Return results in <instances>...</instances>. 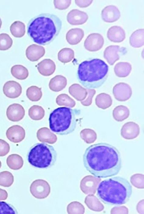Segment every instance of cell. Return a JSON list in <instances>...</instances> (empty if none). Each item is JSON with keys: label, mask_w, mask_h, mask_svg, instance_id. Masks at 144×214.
<instances>
[{"label": "cell", "mask_w": 144, "mask_h": 214, "mask_svg": "<svg viewBox=\"0 0 144 214\" xmlns=\"http://www.w3.org/2000/svg\"><path fill=\"white\" fill-rule=\"evenodd\" d=\"M84 167L94 176L101 178L117 175L121 167L120 152L115 147L106 143L92 145L83 156Z\"/></svg>", "instance_id": "obj_1"}, {"label": "cell", "mask_w": 144, "mask_h": 214, "mask_svg": "<svg viewBox=\"0 0 144 214\" xmlns=\"http://www.w3.org/2000/svg\"><path fill=\"white\" fill-rule=\"evenodd\" d=\"M62 22L56 15L42 13L32 18L27 26V33L35 43L45 45L49 44L59 34Z\"/></svg>", "instance_id": "obj_2"}, {"label": "cell", "mask_w": 144, "mask_h": 214, "mask_svg": "<svg viewBox=\"0 0 144 214\" xmlns=\"http://www.w3.org/2000/svg\"><path fill=\"white\" fill-rule=\"evenodd\" d=\"M97 195L104 203L119 205L129 200L132 187L126 179L116 176L102 181L97 189Z\"/></svg>", "instance_id": "obj_3"}, {"label": "cell", "mask_w": 144, "mask_h": 214, "mask_svg": "<svg viewBox=\"0 0 144 214\" xmlns=\"http://www.w3.org/2000/svg\"><path fill=\"white\" fill-rule=\"evenodd\" d=\"M108 70V65L100 59L85 60L79 66L78 80L86 89L97 88L106 81Z\"/></svg>", "instance_id": "obj_4"}, {"label": "cell", "mask_w": 144, "mask_h": 214, "mask_svg": "<svg viewBox=\"0 0 144 214\" xmlns=\"http://www.w3.org/2000/svg\"><path fill=\"white\" fill-rule=\"evenodd\" d=\"M79 110L65 107H58L50 114L49 127L56 134L67 135L73 132L77 125Z\"/></svg>", "instance_id": "obj_5"}, {"label": "cell", "mask_w": 144, "mask_h": 214, "mask_svg": "<svg viewBox=\"0 0 144 214\" xmlns=\"http://www.w3.org/2000/svg\"><path fill=\"white\" fill-rule=\"evenodd\" d=\"M57 153L54 147L44 143H37L30 149L27 159L32 166L38 168H47L54 165Z\"/></svg>", "instance_id": "obj_6"}, {"label": "cell", "mask_w": 144, "mask_h": 214, "mask_svg": "<svg viewBox=\"0 0 144 214\" xmlns=\"http://www.w3.org/2000/svg\"><path fill=\"white\" fill-rule=\"evenodd\" d=\"M30 191L35 198L40 199L45 198L49 195L50 187L48 183L43 179L33 181L30 187Z\"/></svg>", "instance_id": "obj_7"}, {"label": "cell", "mask_w": 144, "mask_h": 214, "mask_svg": "<svg viewBox=\"0 0 144 214\" xmlns=\"http://www.w3.org/2000/svg\"><path fill=\"white\" fill-rule=\"evenodd\" d=\"M101 180L100 178L94 176H86L80 181V189L85 194H94Z\"/></svg>", "instance_id": "obj_8"}, {"label": "cell", "mask_w": 144, "mask_h": 214, "mask_svg": "<svg viewBox=\"0 0 144 214\" xmlns=\"http://www.w3.org/2000/svg\"><path fill=\"white\" fill-rule=\"evenodd\" d=\"M104 43L103 37L100 34L92 33L89 35L85 41L84 46L87 50L97 51L103 47Z\"/></svg>", "instance_id": "obj_9"}, {"label": "cell", "mask_w": 144, "mask_h": 214, "mask_svg": "<svg viewBox=\"0 0 144 214\" xmlns=\"http://www.w3.org/2000/svg\"><path fill=\"white\" fill-rule=\"evenodd\" d=\"M113 93L117 100L123 102L128 100L131 97L132 92L130 86L125 83L116 84L113 87Z\"/></svg>", "instance_id": "obj_10"}, {"label": "cell", "mask_w": 144, "mask_h": 214, "mask_svg": "<svg viewBox=\"0 0 144 214\" xmlns=\"http://www.w3.org/2000/svg\"><path fill=\"white\" fill-rule=\"evenodd\" d=\"M126 53V50L124 48L120 47L118 45H111L105 49L104 57L108 63L112 65L119 59V53L124 54Z\"/></svg>", "instance_id": "obj_11"}, {"label": "cell", "mask_w": 144, "mask_h": 214, "mask_svg": "<svg viewBox=\"0 0 144 214\" xmlns=\"http://www.w3.org/2000/svg\"><path fill=\"white\" fill-rule=\"evenodd\" d=\"M139 133L140 128L139 125L133 122L125 123L121 130V136L127 140H132L136 138Z\"/></svg>", "instance_id": "obj_12"}, {"label": "cell", "mask_w": 144, "mask_h": 214, "mask_svg": "<svg viewBox=\"0 0 144 214\" xmlns=\"http://www.w3.org/2000/svg\"><path fill=\"white\" fill-rule=\"evenodd\" d=\"M3 91L7 97L15 98L20 95L22 92V88L19 83L14 81H9L4 84Z\"/></svg>", "instance_id": "obj_13"}, {"label": "cell", "mask_w": 144, "mask_h": 214, "mask_svg": "<svg viewBox=\"0 0 144 214\" xmlns=\"http://www.w3.org/2000/svg\"><path fill=\"white\" fill-rule=\"evenodd\" d=\"M6 114L9 120L13 122H18L23 118L25 114V111L20 104L14 103L8 107Z\"/></svg>", "instance_id": "obj_14"}, {"label": "cell", "mask_w": 144, "mask_h": 214, "mask_svg": "<svg viewBox=\"0 0 144 214\" xmlns=\"http://www.w3.org/2000/svg\"><path fill=\"white\" fill-rule=\"evenodd\" d=\"M6 134L7 137L10 141L14 143H18L22 141L25 138V132L21 126L15 125L8 129Z\"/></svg>", "instance_id": "obj_15"}, {"label": "cell", "mask_w": 144, "mask_h": 214, "mask_svg": "<svg viewBox=\"0 0 144 214\" xmlns=\"http://www.w3.org/2000/svg\"><path fill=\"white\" fill-rule=\"evenodd\" d=\"M88 18V16L86 12L77 9L70 11L67 16L68 22L73 25L83 24L86 22Z\"/></svg>", "instance_id": "obj_16"}, {"label": "cell", "mask_w": 144, "mask_h": 214, "mask_svg": "<svg viewBox=\"0 0 144 214\" xmlns=\"http://www.w3.org/2000/svg\"><path fill=\"white\" fill-rule=\"evenodd\" d=\"M101 15L102 19L105 22H112L119 18L120 13L116 6L109 5L105 7L102 10Z\"/></svg>", "instance_id": "obj_17"}, {"label": "cell", "mask_w": 144, "mask_h": 214, "mask_svg": "<svg viewBox=\"0 0 144 214\" xmlns=\"http://www.w3.org/2000/svg\"><path fill=\"white\" fill-rule=\"evenodd\" d=\"M45 53L44 47L36 44L30 45L26 51V57L30 60L33 62L38 60L43 57Z\"/></svg>", "instance_id": "obj_18"}, {"label": "cell", "mask_w": 144, "mask_h": 214, "mask_svg": "<svg viewBox=\"0 0 144 214\" xmlns=\"http://www.w3.org/2000/svg\"><path fill=\"white\" fill-rule=\"evenodd\" d=\"M37 136L39 141L50 144L55 143L57 140L56 135L46 127H42L38 129Z\"/></svg>", "instance_id": "obj_19"}, {"label": "cell", "mask_w": 144, "mask_h": 214, "mask_svg": "<svg viewBox=\"0 0 144 214\" xmlns=\"http://www.w3.org/2000/svg\"><path fill=\"white\" fill-rule=\"evenodd\" d=\"M39 72L44 76H49L53 74L56 69L54 62L49 59H44L37 65Z\"/></svg>", "instance_id": "obj_20"}, {"label": "cell", "mask_w": 144, "mask_h": 214, "mask_svg": "<svg viewBox=\"0 0 144 214\" xmlns=\"http://www.w3.org/2000/svg\"><path fill=\"white\" fill-rule=\"evenodd\" d=\"M108 38L111 41L119 43L123 41L125 38L124 30L121 27L115 26L108 30L107 33Z\"/></svg>", "instance_id": "obj_21"}, {"label": "cell", "mask_w": 144, "mask_h": 214, "mask_svg": "<svg viewBox=\"0 0 144 214\" xmlns=\"http://www.w3.org/2000/svg\"><path fill=\"white\" fill-rule=\"evenodd\" d=\"M84 36L83 30L80 28H75L69 30L66 34V40L71 45H76L79 43Z\"/></svg>", "instance_id": "obj_22"}, {"label": "cell", "mask_w": 144, "mask_h": 214, "mask_svg": "<svg viewBox=\"0 0 144 214\" xmlns=\"http://www.w3.org/2000/svg\"><path fill=\"white\" fill-rule=\"evenodd\" d=\"M67 84L66 78L61 75H57L50 80L49 86L52 91L58 92L62 90Z\"/></svg>", "instance_id": "obj_23"}, {"label": "cell", "mask_w": 144, "mask_h": 214, "mask_svg": "<svg viewBox=\"0 0 144 214\" xmlns=\"http://www.w3.org/2000/svg\"><path fill=\"white\" fill-rule=\"evenodd\" d=\"M68 91L71 95L80 101L84 100L87 94L86 89L78 84H74L70 86L68 88Z\"/></svg>", "instance_id": "obj_24"}, {"label": "cell", "mask_w": 144, "mask_h": 214, "mask_svg": "<svg viewBox=\"0 0 144 214\" xmlns=\"http://www.w3.org/2000/svg\"><path fill=\"white\" fill-rule=\"evenodd\" d=\"M84 203L90 210L100 212L104 209V206L98 199L93 194H89L85 199Z\"/></svg>", "instance_id": "obj_25"}, {"label": "cell", "mask_w": 144, "mask_h": 214, "mask_svg": "<svg viewBox=\"0 0 144 214\" xmlns=\"http://www.w3.org/2000/svg\"><path fill=\"white\" fill-rule=\"evenodd\" d=\"M131 45L135 48L140 47L144 44V29H138L135 31L129 38Z\"/></svg>", "instance_id": "obj_26"}, {"label": "cell", "mask_w": 144, "mask_h": 214, "mask_svg": "<svg viewBox=\"0 0 144 214\" xmlns=\"http://www.w3.org/2000/svg\"><path fill=\"white\" fill-rule=\"evenodd\" d=\"M132 70L131 65L127 62H119L115 65L114 70L118 77L124 78L127 76Z\"/></svg>", "instance_id": "obj_27"}, {"label": "cell", "mask_w": 144, "mask_h": 214, "mask_svg": "<svg viewBox=\"0 0 144 214\" xmlns=\"http://www.w3.org/2000/svg\"><path fill=\"white\" fill-rule=\"evenodd\" d=\"M95 103L99 108L105 109L111 106L112 104V100L109 95L102 93L97 96L95 99Z\"/></svg>", "instance_id": "obj_28"}, {"label": "cell", "mask_w": 144, "mask_h": 214, "mask_svg": "<svg viewBox=\"0 0 144 214\" xmlns=\"http://www.w3.org/2000/svg\"><path fill=\"white\" fill-rule=\"evenodd\" d=\"M128 109L123 105L116 106L113 111V116L114 119L118 122H121L127 119L129 115Z\"/></svg>", "instance_id": "obj_29"}, {"label": "cell", "mask_w": 144, "mask_h": 214, "mask_svg": "<svg viewBox=\"0 0 144 214\" xmlns=\"http://www.w3.org/2000/svg\"><path fill=\"white\" fill-rule=\"evenodd\" d=\"M6 163L8 166L11 169L17 170L20 169L23 166V160L20 155L16 154H12L8 157Z\"/></svg>", "instance_id": "obj_30"}, {"label": "cell", "mask_w": 144, "mask_h": 214, "mask_svg": "<svg viewBox=\"0 0 144 214\" xmlns=\"http://www.w3.org/2000/svg\"><path fill=\"white\" fill-rule=\"evenodd\" d=\"M11 72L13 77L20 80L26 79L29 75L27 69L21 65H16L13 66L11 68Z\"/></svg>", "instance_id": "obj_31"}, {"label": "cell", "mask_w": 144, "mask_h": 214, "mask_svg": "<svg viewBox=\"0 0 144 214\" xmlns=\"http://www.w3.org/2000/svg\"><path fill=\"white\" fill-rule=\"evenodd\" d=\"M10 30L11 33L14 36L16 37H21L25 34V26L22 22L16 21L11 25Z\"/></svg>", "instance_id": "obj_32"}, {"label": "cell", "mask_w": 144, "mask_h": 214, "mask_svg": "<svg viewBox=\"0 0 144 214\" xmlns=\"http://www.w3.org/2000/svg\"><path fill=\"white\" fill-rule=\"evenodd\" d=\"M26 95L28 98L33 102H37L41 98L42 93L41 88L36 86L28 88L26 91Z\"/></svg>", "instance_id": "obj_33"}, {"label": "cell", "mask_w": 144, "mask_h": 214, "mask_svg": "<svg viewBox=\"0 0 144 214\" xmlns=\"http://www.w3.org/2000/svg\"><path fill=\"white\" fill-rule=\"evenodd\" d=\"M74 53L70 48H65L61 49L58 53V59L61 62L64 63L71 61L74 58Z\"/></svg>", "instance_id": "obj_34"}, {"label": "cell", "mask_w": 144, "mask_h": 214, "mask_svg": "<svg viewBox=\"0 0 144 214\" xmlns=\"http://www.w3.org/2000/svg\"><path fill=\"white\" fill-rule=\"evenodd\" d=\"M44 109L42 107L38 105H33L28 110L29 116L33 120H40L44 117Z\"/></svg>", "instance_id": "obj_35"}, {"label": "cell", "mask_w": 144, "mask_h": 214, "mask_svg": "<svg viewBox=\"0 0 144 214\" xmlns=\"http://www.w3.org/2000/svg\"><path fill=\"white\" fill-rule=\"evenodd\" d=\"M80 136L86 143L90 144L94 143L97 137L96 132L90 129H85L80 132Z\"/></svg>", "instance_id": "obj_36"}, {"label": "cell", "mask_w": 144, "mask_h": 214, "mask_svg": "<svg viewBox=\"0 0 144 214\" xmlns=\"http://www.w3.org/2000/svg\"><path fill=\"white\" fill-rule=\"evenodd\" d=\"M56 101L59 105L65 106L71 108L74 107L76 104L73 99L65 94L59 95L56 98Z\"/></svg>", "instance_id": "obj_37"}, {"label": "cell", "mask_w": 144, "mask_h": 214, "mask_svg": "<svg viewBox=\"0 0 144 214\" xmlns=\"http://www.w3.org/2000/svg\"><path fill=\"white\" fill-rule=\"evenodd\" d=\"M14 182V177L12 174L7 171L0 172V185L4 187H9Z\"/></svg>", "instance_id": "obj_38"}, {"label": "cell", "mask_w": 144, "mask_h": 214, "mask_svg": "<svg viewBox=\"0 0 144 214\" xmlns=\"http://www.w3.org/2000/svg\"><path fill=\"white\" fill-rule=\"evenodd\" d=\"M67 211L69 214H83L85 212V208L80 203L77 201H74L68 205Z\"/></svg>", "instance_id": "obj_39"}, {"label": "cell", "mask_w": 144, "mask_h": 214, "mask_svg": "<svg viewBox=\"0 0 144 214\" xmlns=\"http://www.w3.org/2000/svg\"><path fill=\"white\" fill-rule=\"evenodd\" d=\"M12 40L10 36L6 33L0 34V50H5L10 48L12 44Z\"/></svg>", "instance_id": "obj_40"}, {"label": "cell", "mask_w": 144, "mask_h": 214, "mask_svg": "<svg viewBox=\"0 0 144 214\" xmlns=\"http://www.w3.org/2000/svg\"><path fill=\"white\" fill-rule=\"evenodd\" d=\"M130 182L135 187L140 189L144 188V176L141 174H136L130 178Z\"/></svg>", "instance_id": "obj_41"}, {"label": "cell", "mask_w": 144, "mask_h": 214, "mask_svg": "<svg viewBox=\"0 0 144 214\" xmlns=\"http://www.w3.org/2000/svg\"><path fill=\"white\" fill-rule=\"evenodd\" d=\"M17 210L11 205L0 201V214H17Z\"/></svg>", "instance_id": "obj_42"}, {"label": "cell", "mask_w": 144, "mask_h": 214, "mask_svg": "<svg viewBox=\"0 0 144 214\" xmlns=\"http://www.w3.org/2000/svg\"><path fill=\"white\" fill-rule=\"evenodd\" d=\"M87 94L85 99L80 101L81 104L85 106H89L91 105L92 98L96 93V91L93 89H86Z\"/></svg>", "instance_id": "obj_43"}, {"label": "cell", "mask_w": 144, "mask_h": 214, "mask_svg": "<svg viewBox=\"0 0 144 214\" xmlns=\"http://www.w3.org/2000/svg\"><path fill=\"white\" fill-rule=\"evenodd\" d=\"M71 0H59L54 1L55 7L58 9L62 10L68 8L71 4Z\"/></svg>", "instance_id": "obj_44"}, {"label": "cell", "mask_w": 144, "mask_h": 214, "mask_svg": "<svg viewBox=\"0 0 144 214\" xmlns=\"http://www.w3.org/2000/svg\"><path fill=\"white\" fill-rule=\"evenodd\" d=\"M10 150L9 144L5 140L0 139V156L7 155Z\"/></svg>", "instance_id": "obj_45"}, {"label": "cell", "mask_w": 144, "mask_h": 214, "mask_svg": "<svg viewBox=\"0 0 144 214\" xmlns=\"http://www.w3.org/2000/svg\"><path fill=\"white\" fill-rule=\"evenodd\" d=\"M128 209L125 206L114 207L111 209V214H128Z\"/></svg>", "instance_id": "obj_46"}, {"label": "cell", "mask_w": 144, "mask_h": 214, "mask_svg": "<svg viewBox=\"0 0 144 214\" xmlns=\"http://www.w3.org/2000/svg\"><path fill=\"white\" fill-rule=\"evenodd\" d=\"M92 0H75L76 4L80 8H85L89 6L92 3Z\"/></svg>", "instance_id": "obj_47"}, {"label": "cell", "mask_w": 144, "mask_h": 214, "mask_svg": "<svg viewBox=\"0 0 144 214\" xmlns=\"http://www.w3.org/2000/svg\"><path fill=\"white\" fill-rule=\"evenodd\" d=\"M144 199L140 201L136 206V210L140 214H144Z\"/></svg>", "instance_id": "obj_48"}, {"label": "cell", "mask_w": 144, "mask_h": 214, "mask_svg": "<svg viewBox=\"0 0 144 214\" xmlns=\"http://www.w3.org/2000/svg\"><path fill=\"white\" fill-rule=\"evenodd\" d=\"M8 196L7 192L4 190L0 188V200H6Z\"/></svg>", "instance_id": "obj_49"}, {"label": "cell", "mask_w": 144, "mask_h": 214, "mask_svg": "<svg viewBox=\"0 0 144 214\" xmlns=\"http://www.w3.org/2000/svg\"><path fill=\"white\" fill-rule=\"evenodd\" d=\"M2 25V21L1 19L0 18V29Z\"/></svg>", "instance_id": "obj_50"}, {"label": "cell", "mask_w": 144, "mask_h": 214, "mask_svg": "<svg viewBox=\"0 0 144 214\" xmlns=\"http://www.w3.org/2000/svg\"><path fill=\"white\" fill-rule=\"evenodd\" d=\"M2 166V164L1 161H0V168H1Z\"/></svg>", "instance_id": "obj_51"}]
</instances>
